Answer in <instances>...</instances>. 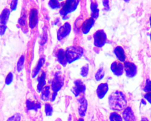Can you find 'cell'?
<instances>
[{"mask_svg": "<svg viewBox=\"0 0 151 121\" xmlns=\"http://www.w3.org/2000/svg\"><path fill=\"white\" fill-rule=\"evenodd\" d=\"M64 84L63 78L59 73H57L55 76L52 84V88L54 93L57 92L61 89Z\"/></svg>", "mask_w": 151, "mask_h": 121, "instance_id": "obj_5", "label": "cell"}, {"mask_svg": "<svg viewBox=\"0 0 151 121\" xmlns=\"http://www.w3.org/2000/svg\"><path fill=\"white\" fill-rule=\"evenodd\" d=\"M78 3L79 1L68 0L66 1L60 11V14L63 18L64 19L67 15L75 11L78 6Z\"/></svg>", "mask_w": 151, "mask_h": 121, "instance_id": "obj_3", "label": "cell"}, {"mask_svg": "<svg viewBox=\"0 0 151 121\" xmlns=\"http://www.w3.org/2000/svg\"><path fill=\"white\" fill-rule=\"evenodd\" d=\"M94 22H95L94 19L92 17L86 20L82 26V31L83 33L84 34L88 33L94 24Z\"/></svg>", "mask_w": 151, "mask_h": 121, "instance_id": "obj_15", "label": "cell"}, {"mask_svg": "<svg viewBox=\"0 0 151 121\" xmlns=\"http://www.w3.org/2000/svg\"><path fill=\"white\" fill-rule=\"evenodd\" d=\"M6 29L7 27L6 25H1V35L5 33Z\"/></svg>", "mask_w": 151, "mask_h": 121, "instance_id": "obj_35", "label": "cell"}, {"mask_svg": "<svg viewBox=\"0 0 151 121\" xmlns=\"http://www.w3.org/2000/svg\"><path fill=\"white\" fill-rule=\"evenodd\" d=\"M46 76L45 73V72H42V74L38 79V84L37 86V90L39 93L42 91V90L44 88V86L46 84Z\"/></svg>", "mask_w": 151, "mask_h": 121, "instance_id": "obj_18", "label": "cell"}, {"mask_svg": "<svg viewBox=\"0 0 151 121\" xmlns=\"http://www.w3.org/2000/svg\"><path fill=\"white\" fill-rule=\"evenodd\" d=\"M45 113L47 116H51L53 112V109L50 103H46L45 105Z\"/></svg>", "mask_w": 151, "mask_h": 121, "instance_id": "obj_24", "label": "cell"}, {"mask_svg": "<svg viewBox=\"0 0 151 121\" xmlns=\"http://www.w3.org/2000/svg\"><path fill=\"white\" fill-rule=\"evenodd\" d=\"M24 55H22L19 59L17 63V71L18 72H20L22 70L24 63Z\"/></svg>", "mask_w": 151, "mask_h": 121, "instance_id": "obj_25", "label": "cell"}, {"mask_svg": "<svg viewBox=\"0 0 151 121\" xmlns=\"http://www.w3.org/2000/svg\"><path fill=\"white\" fill-rule=\"evenodd\" d=\"M50 95V87L46 86L43 88L41 95V99L44 101L49 100Z\"/></svg>", "mask_w": 151, "mask_h": 121, "instance_id": "obj_22", "label": "cell"}, {"mask_svg": "<svg viewBox=\"0 0 151 121\" xmlns=\"http://www.w3.org/2000/svg\"><path fill=\"white\" fill-rule=\"evenodd\" d=\"M93 38L94 45L97 47L101 48L106 42V34L103 30H99L94 33Z\"/></svg>", "mask_w": 151, "mask_h": 121, "instance_id": "obj_4", "label": "cell"}, {"mask_svg": "<svg viewBox=\"0 0 151 121\" xmlns=\"http://www.w3.org/2000/svg\"><path fill=\"white\" fill-rule=\"evenodd\" d=\"M123 118L124 121H136V117L131 108L127 107L123 111Z\"/></svg>", "mask_w": 151, "mask_h": 121, "instance_id": "obj_12", "label": "cell"}, {"mask_svg": "<svg viewBox=\"0 0 151 121\" xmlns=\"http://www.w3.org/2000/svg\"><path fill=\"white\" fill-rule=\"evenodd\" d=\"M38 22V12L36 9L31 10L29 17V25L30 28L33 29L37 26Z\"/></svg>", "mask_w": 151, "mask_h": 121, "instance_id": "obj_9", "label": "cell"}, {"mask_svg": "<svg viewBox=\"0 0 151 121\" xmlns=\"http://www.w3.org/2000/svg\"><path fill=\"white\" fill-rule=\"evenodd\" d=\"M13 77H14V76L11 72L9 73L8 75L6 77V81H5L6 84L8 85L10 84L13 81Z\"/></svg>", "mask_w": 151, "mask_h": 121, "instance_id": "obj_32", "label": "cell"}, {"mask_svg": "<svg viewBox=\"0 0 151 121\" xmlns=\"http://www.w3.org/2000/svg\"><path fill=\"white\" fill-rule=\"evenodd\" d=\"M149 121L148 118L145 117H143L141 118V121Z\"/></svg>", "mask_w": 151, "mask_h": 121, "instance_id": "obj_36", "label": "cell"}, {"mask_svg": "<svg viewBox=\"0 0 151 121\" xmlns=\"http://www.w3.org/2000/svg\"><path fill=\"white\" fill-rule=\"evenodd\" d=\"M71 27L68 23L66 22L59 29L57 32V38L59 40H61L67 37L71 31Z\"/></svg>", "mask_w": 151, "mask_h": 121, "instance_id": "obj_6", "label": "cell"}, {"mask_svg": "<svg viewBox=\"0 0 151 121\" xmlns=\"http://www.w3.org/2000/svg\"><path fill=\"white\" fill-rule=\"evenodd\" d=\"M98 4L96 1H92L91 6V17L94 19H97L99 17V10L98 9Z\"/></svg>", "mask_w": 151, "mask_h": 121, "instance_id": "obj_19", "label": "cell"}, {"mask_svg": "<svg viewBox=\"0 0 151 121\" xmlns=\"http://www.w3.org/2000/svg\"><path fill=\"white\" fill-rule=\"evenodd\" d=\"M150 40H151V33H150Z\"/></svg>", "mask_w": 151, "mask_h": 121, "instance_id": "obj_39", "label": "cell"}, {"mask_svg": "<svg viewBox=\"0 0 151 121\" xmlns=\"http://www.w3.org/2000/svg\"><path fill=\"white\" fill-rule=\"evenodd\" d=\"M10 14V11L8 9H5L2 11L1 15V26L6 25Z\"/></svg>", "mask_w": 151, "mask_h": 121, "instance_id": "obj_20", "label": "cell"}, {"mask_svg": "<svg viewBox=\"0 0 151 121\" xmlns=\"http://www.w3.org/2000/svg\"><path fill=\"white\" fill-rule=\"evenodd\" d=\"M86 91V86L82 80L78 79L75 82V86L72 88L71 91L76 97L84 94Z\"/></svg>", "mask_w": 151, "mask_h": 121, "instance_id": "obj_7", "label": "cell"}, {"mask_svg": "<svg viewBox=\"0 0 151 121\" xmlns=\"http://www.w3.org/2000/svg\"><path fill=\"white\" fill-rule=\"evenodd\" d=\"M144 97H145V99L147 101V102L151 104V92L146 94Z\"/></svg>", "mask_w": 151, "mask_h": 121, "instance_id": "obj_34", "label": "cell"}, {"mask_svg": "<svg viewBox=\"0 0 151 121\" xmlns=\"http://www.w3.org/2000/svg\"><path fill=\"white\" fill-rule=\"evenodd\" d=\"M110 121H122V117L117 112L111 113L109 116Z\"/></svg>", "mask_w": 151, "mask_h": 121, "instance_id": "obj_23", "label": "cell"}, {"mask_svg": "<svg viewBox=\"0 0 151 121\" xmlns=\"http://www.w3.org/2000/svg\"><path fill=\"white\" fill-rule=\"evenodd\" d=\"M124 69L126 76L128 77L132 78L137 75V66L132 63L130 62H124Z\"/></svg>", "mask_w": 151, "mask_h": 121, "instance_id": "obj_8", "label": "cell"}, {"mask_svg": "<svg viewBox=\"0 0 151 121\" xmlns=\"http://www.w3.org/2000/svg\"><path fill=\"white\" fill-rule=\"evenodd\" d=\"M26 105L28 110L37 111L41 108V105L40 102L31 100H27L26 101Z\"/></svg>", "mask_w": 151, "mask_h": 121, "instance_id": "obj_16", "label": "cell"}, {"mask_svg": "<svg viewBox=\"0 0 151 121\" xmlns=\"http://www.w3.org/2000/svg\"><path fill=\"white\" fill-rule=\"evenodd\" d=\"M105 75L104 69L103 68H101L97 71V73L95 74V79L97 81H100L104 77Z\"/></svg>", "mask_w": 151, "mask_h": 121, "instance_id": "obj_26", "label": "cell"}, {"mask_svg": "<svg viewBox=\"0 0 151 121\" xmlns=\"http://www.w3.org/2000/svg\"><path fill=\"white\" fill-rule=\"evenodd\" d=\"M124 65L120 62L116 61L111 64V70L114 75L117 76L122 75L123 74Z\"/></svg>", "mask_w": 151, "mask_h": 121, "instance_id": "obj_10", "label": "cell"}, {"mask_svg": "<svg viewBox=\"0 0 151 121\" xmlns=\"http://www.w3.org/2000/svg\"><path fill=\"white\" fill-rule=\"evenodd\" d=\"M79 106L78 107V114L82 117L85 116L87 111L88 103L84 97H81L78 99Z\"/></svg>", "mask_w": 151, "mask_h": 121, "instance_id": "obj_11", "label": "cell"}, {"mask_svg": "<svg viewBox=\"0 0 151 121\" xmlns=\"http://www.w3.org/2000/svg\"><path fill=\"white\" fill-rule=\"evenodd\" d=\"M144 91L146 92H151V81L149 79H147L145 85L144 89Z\"/></svg>", "mask_w": 151, "mask_h": 121, "instance_id": "obj_31", "label": "cell"}, {"mask_svg": "<svg viewBox=\"0 0 151 121\" xmlns=\"http://www.w3.org/2000/svg\"><path fill=\"white\" fill-rule=\"evenodd\" d=\"M56 57L58 62L63 66H66L68 63L66 51L63 49H60L58 50L56 53Z\"/></svg>", "mask_w": 151, "mask_h": 121, "instance_id": "obj_14", "label": "cell"}, {"mask_svg": "<svg viewBox=\"0 0 151 121\" xmlns=\"http://www.w3.org/2000/svg\"><path fill=\"white\" fill-rule=\"evenodd\" d=\"M108 90V85L106 83H103L99 85L96 91L98 98L101 99H103L106 94Z\"/></svg>", "mask_w": 151, "mask_h": 121, "instance_id": "obj_13", "label": "cell"}, {"mask_svg": "<svg viewBox=\"0 0 151 121\" xmlns=\"http://www.w3.org/2000/svg\"><path fill=\"white\" fill-rule=\"evenodd\" d=\"M77 121H84V120L83 118H80L78 119Z\"/></svg>", "mask_w": 151, "mask_h": 121, "instance_id": "obj_37", "label": "cell"}, {"mask_svg": "<svg viewBox=\"0 0 151 121\" xmlns=\"http://www.w3.org/2000/svg\"><path fill=\"white\" fill-rule=\"evenodd\" d=\"M89 71V65L88 64L84 66L81 69V75L83 77L87 76Z\"/></svg>", "mask_w": 151, "mask_h": 121, "instance_id": "obj_29", "label": "cell"}, {"mask_svg": "<svg viewBox=\"0 0 151 121\" xmlns=\"http://www.w3.org/2000/svg\"><path fill=\"white\" fill-rule=\"evenodd\" d=\"M19 23L21 26L23 28L26 26V12H23L22 17L19 20Z\"/></svg>", "mask_w": 151, "mask_h": 121, "instance_id": "obj_27", "label": "cell"}, {"mask_svg": "<svg viewBox=\"0 0 151 121\" xmlns=\"http://www.w3.org/2000/svg\"><path fill=\"white\" fill-rule=\"evenodd\" d=\"M45 62V59L44 58H42L40 60L38 63L37 64V66L34 68L33 71H32V78L35 77L38 74L39 72L41 69V68L43 67Z\"/></svg>", "mask_w": 151, "mask_h": 121, "instance_id": "obj_21", "label": "cell"}, {"mask_svg": "<svg viewBox=\"0 0 151 121\" xmlns=\"http://www.w3.org/2000/svg\"><path fill=\"white\" fill-rule=\"evenodd\" d=\"M150 26H151V16L150 17Z\"/></svg>", "mask_w": 151, "mask_h": 121, "instance_id": "obj_38", "label": "cell"}, {"mask_svg": "<svg viewBox=\"0 0 151 121\" xmlns=\"http://www.w3.org/2000/svg\"><path fill=\"white\" fill-rule=\"evenodd\" d=\"M114 53L119 61L122 62H124L126 59L125 52L122 47L118 46L115 48L114 50Z\"/></svg>", "mask_w": 151, "mask_h": 121, "instance_id": "obj_17", "label": "cell"}, {"mask_svg": "<svg viewBox=\"0 0 151 121\" xmlns=\"http://www.w3.org/2000/svg\"><path fill=\"white\" fill-rule=\"evenodd\" d=\"M109 104L111 110L121 111L126 108L127 102L124 94L120 91L112 93L108 99Z\"/></svg>", "mask_w": 151, "mask_h": 121, "instance_id": "obj_1", "label": "cell"}, {"mask_svg": "<svg viewBox=\"0 0 151 121\" xmlns=\"http://www.w3.org/2000/svg\"><path fill=\"white\" fill-rule=\"evenodd\" d=\"M18 1H13L11 2V5H10V8L12 9V11L15 10L16 9L17 6Z\"/></svg>", "mask_w": 151, "mask_h": 121, "instance_id": "obj_33", "label": "cell"}, {"mask_svg": "<svg viewBox=\"0 0 151 121\" xmlns=\"http://www.w3.org/2000/svg\"><path fill=\"white\" fill-rule=\"evenodd\" d=\"M7 121H21V115L19 113H16L8 118Z\"/></svg>", "mask_w": 151, "mask_h": 121, "instance_id": "obj_28", "label": "cell"}, {"mask_svg": "<svg viewBox=\"0 0 151 121\" xmlns=\"http://www.w3.org/2000/svg\"><path fill=\"white\" fill-rule=\"evenodd\" d=\"M60 4L59 1H50L49 2V5L50 7L52 9H58L60 6Z\"/></svg>", "mask_w": 151, "mask_h": 121, "instance_id": "obj_30", "label": "cell"}, {"mask_svg": "<svg viewBox=\"0 0 151 121\" xmlns=\"http://www.w3.org/2000/svg\"><path fill=\"white\" fill-rule=\"evenodd\" d=\"M83 50L80 47H69L66 51L68 62L70 63L78 60L83 56Z\"/></svg>", "mask_w": 151, "mask_h": 121, "instance_id": "obj_2", "label": "cell"}]
</instances>
